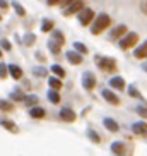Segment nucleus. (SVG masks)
<instances>
[{"label":"nucleus","instance_id":"f257e3e1","mask_svg":"<svg viewBox=\"0 0 147 156\" xmlns=\"http://www.w3.org/2000/svg\"><path fill=\"white\" fill-rule=\"evenodd\" d=\"M111 24V17L108 14H99L94 19V24L91 26V33L92 34H101L108 26Z\"/></svg>","mask_w":147,"mask_h":156},{"label":"nucleus","instance_id":"f03ea898","mask_svg":"<svg viewBox=\"0 0 147 156\" xmlns=\"http://www.w3.org/2000/svg\"><path fill=\"white\" fill-rule=\"evenodd\" d=\"M138 41V34L137 33H127L121 40H120V48H123V50H128L132 46H135V43Z\"/></svg>","mask_w":147,"mask_h":156},{"label":"nucleus","instance_id":"7ed1b4c3","mask_svg":"<svg viewBox=\"0 0 147 156\" xmlns=\"http://www.w3.org/2000/svg\"><path fill=\"white\" fill-rule=\"evenodd\" d=\"M92 19H94V10L89 9V7H84V9L79 12V23L82 24V26H89Z\"/></svg>","mask_w":147,"mask_h":156},{"label":"nucleus","instance_id":"20e7f679","mask_svg":"<svg viewBox=\"0 0 147 156\" xmlns=\"http://www.w3.org/2000/svg\"><path fill=\"white\" fill-rule=\"evenodd\" d=\"M82 86L86 87L87 91L94 89V86H96V76H94V72L87 70V72L82 74Z\"/></svg>","mask_w":147,"mask_h":156},{"label":"nucleus","instance_id":"39448f33","mask_svg":"<svg viewBox=\"0 0 147 156\" xmlns=\"http://www.w3.org/2000/svg\"><path fill=\"white\" fill-rule=\"evenodd\" d=\"M84 9V0H75L69 7H65L63 9V16H72V14H77L80 10Z\"/></svg>","mask_w":147,"mask_h":156},{"label":"nucleus","instance_id":"423d86ee","mask_svg":"<svg viewBox=\"0 0 147 156\" xmlns=\"http://www.w3.org/2000/svg\"><path fill=\"white\" fill-rule=\"evenodd\" d=\"M97 65H99L103 70H110V72H113V70L116 69V60L104 57V58H99V60H97Z\"/></svg>","mask_w":147,"mask_h":156},{"label":"nucleus","instance_id":"0eeeda50","mask_svg":"<svg viewBox=\"0 0 147 156\" xmlns=\"http://www.w3.org/2000/svg\"><path fill=\"white\" fill-rule=\"evenodd\" d=\"M60 119L63 120V122H75L77 115H75V112H74L72 108L65 106V108H62V110H60Z\"/></svg>","mask_w":147,"mask_h":156},{"label":"nucleus","instance_id":"6e6552de","mask_svg":"<svg viewBox=\"0 0 147 156\" xmlns=\"http://www.w3.org/2000/svg\"><path fill=\"white\" fill-rule=\"evenodd\" d=\"M127 33H128V31H127V26H125V24H120V26H116L115 29H111L110 38H111V40H121Z\"/></svg>","mask_w":147,"mask_h":156},{"label":"nucleus","instance_id":"1a4fd4ad","mask_svg":"<svg viewBox=\"0 0 147 156\" xmlns=\"http://www.w3.org/2000/svg\"><path fill=\"white\" fill-rule=\"evenodd\" d=\"M101 94H103V98H104L108 103H111V105H118V103H120V98L116 96V94L111 91V89H103Z\"/></svg>","mask_w":147,"mask_h":156},{"label":"nucleus","instance_id":"9d476101","mask_svg":"<svg viewBox=\"0 0 147 156\" xmlns=\"http://www.w3.org/2000/svg\"><path fill=\"white\" fill-rule=\"evenodd\" d=\"M67 60H69L72 65H80L82 64V55L77 53V51L70 50V51H67Z\"/></svg>","mask_w":147,"mask_h":156},{"label":"nucleus","instance_id":"9b49d317","mask_svg":"<svg viewBox=\"0 0 147 156\" xmlns=\"http://www.w3.org/2000/svg\"><path fill=\"white\" fill-rule=\"evenodd\" d=\"M110 86L115 87V89H118V91H121L125 87V79L121 77V76H115V77L110 79Z\"/></svg>","mask_w":147,"mask_h":156},{"label":"nucleus","instance_id":"f8f14e48","mask_svg":"<svg viewBox=\"0 0 147 156\" xmlns=\"http://www.w3.org/2000/svg\"><path fill=\"white\" fill-rule=\"evenodd\" d=\"M7 69H9V74H10L14 79H21V77H22V69H21L19 65L10 64V65H7Z\"/></svg>","mask_w":147,"mask_h":156},{"label":"nucleus","instance_id":"ddd939ff","mask_svg":"<svg viewBox=\"0 0 147 156\" xmlns=\"http://www.w3.org/2000/svg\"><path fill=\"white\" fill-rule=\"evenodd\" d=\"M111 151L115 153L116 156H123L125 154V144L121 141H115L111 144Z\"/></svg>","mask_w":147,"mask_h":156},{"label":"nucleus","instance_id":"4468645a","mask_svg":"<svg viewBox=\"0 0 147 156\" xmlns=\"http://www.w3.org/2000/svg\"><path fill=\"white\" fill-rule=\"evenodd\" d=\"M133 57H135V58H145V57H147V41H144L138 48H135Z\"/></svg>","mask_w":147,"mask_h":156},{"label":"nucleus","instance_id":"2eb2a0df","mask_svg":"<svg viewBox=\"0 0 147 156\" xmlns=\"http://www.w3.org/2000/svg\"><path fill=\"white\" fill-rule=\"evenodd\" d=\"M103 124H104V127L108 129V130H111V132H118V129H120V125L116 124L113 119H110V117H106V119L103 120Z\"/></svg>","mask_w":147,"mask_h":156},{"label":"nucleus","instance_id":"dca6fc26","mask_svg":"<svg viewBox=\"0 0 147 156\" xmlns=\"http://www.w3.org/2000/svg\"><path fill=\"white\" fill-rule=\"evenodd\" d=\"M0 125H2L4 129H7V130H10V132H17L15 124L12 122V120H9V119H2V120H0Z\"/></svg>","mask_w":147,"mask_h":156},{"label":"nucleus","instance_id":"f3484780","mask_svg":"<svg viewBox=\"0 0 147 156\" xmlns=\"http://www.w3.org/2000/svg\"><path fill=\"white\" fill-rule=\"evenodd\" d=\"M132 130L135 134H147V124L145 122H137L132 125Z\"/></svg>","mask_w":147,"mask_h":156},{"label":"nucleus","instance_id":"a211bd4d","mask_svg":"<svg viewBox=\"0 0 147 156\" xmlns=\"http://www.w3.org/2000/svg\"><path fill=\"white\" fill-rule=\"evenodd\" d=\"M29 115H31L32 119H43L45 117V110H43L41 106H32L31 110H29Z\"/></svg>","mask_w":147,"mask_h":156},{"label":"nucleus","instance_id":"6ab92c4d","mask_svg":"<svg viewBox=\"0 0 147 156\" xmlns=\"http://www.w3.org/2000/svg\"><path fill=\"white\" fill-rule=\"evenodd\" d=\"M48 84H50V89H53V91H58L60 87H62V81L58 77H55V76H51L48 79Z\"/></svg>","mask_w":147,"mask_h":156},{"label":"nucleus","instance_id":"aec40b11","mask_svg":"<svg viewBox=\"0 0 147 156\" xmlns=\"http://www.w3.org/2000/svg\"><path fill=\"white\" fill-rule=\"evenodd\" d=\"M50 40H53L55 43H58L60 46L65 43V36H63V33H62V31H53V34H51Z\"/></svg>","mask_w":147,"mask_h":156},{"label":"nucleus","instance_id":"412c9836","mask_svg":"<svg viewBox=\"0 0 147 156\" xmlns=\"http://www.w3.org/2000/svg\"><path fill=\"white\" fill-rule=\"evenodd\" d=\"M53 21L51 19H43L41 21V31H45V33H48V31H53Z\"/></svg>","mask_w":147,"mask_h":156},{"label":"nucleus","instance_id":"4be33fe9","mask_svg":"<svg viewBox=\"0 0 147 156\" xmlns=\"http://www.w3.org/2000/svg\"><path fill=\"white\" fill-rule=\"evenodd\" d=\"M51 72L55 74V77H63L65 76V70L62 69V65H58V64H55V65H51Z\"/></svg>","mask_w":147,"mask_h":156},{"label":"nucleus","instance_id":"5701e85b","mask_svg":"<svg viewBox=\"0 0 147 156\" xmlns=\"http://www.w3.org/2000/svg\"><path fill=\"white\" fill-rule=\"evenodd\" d=\"M48 48H50V51L53 53V55H58V53H60V45H58V43H55L53 40L48 41Z\"/></svg>","mask_w":147,"mask_h":156},{"label":"nucleus","instance_id":"b1692460","mask_svg":"<svg viewBox=\"0 0 147 156\" xmlns=\"http://www.w3.org/2000/svg\"><path fill=\"white\" fill-rule=\"evenodd\" d=\"M12 7L15 9V12H17V16H21V17H22V16H26V9H24L22 5L19 4V2H15V0H14V2H12Z\"/></svg>","mask_w":147,"mask_h":156},{"label":"nucleus","instance_id":"393cba45","mask_svg":"<svg viewBox=\"0 0 147 156\" xmlns=\"http://www.w3.org/2000/svg\"><path fill=\"white\" fill-rule=\"evenodd\" d=\"M48 100H50L51 103H58V101H60L58 91H53V89H50V91H48Z\"/></svg>","mask_w":147,"mask_h":156},{"label":"nucleus","instance_id":"a878e982","mask_svg":"<svg viewBox=\"0 0 147 156\" xmlns=\"http://www.w3.org/2000/svg\"><path fill=\"white\" fill-rule=\"evenodd\" d=\"M74 48L77 50V53H80V55H84V53H87V46L86 45H82V43H79V41H75L74 43Z\"/></svg>","mask_w":147,"mask_h":156},{"label":"nucleus","instance_id":"bb28decb","mask_svg":"<svg viewBox=\"0 0 147 156\" xmlns=\"http://www.w3.org/2000/svg\"><path fill=\"white\" fill-rule=\"evenodd\" d=\"M10 98L15 101H24L26 100V96L22 94V91H19V89H15V91H12V94H10Z\"/></svg>","mask_w":147,"mask_h":156},{"label":"nucleus","instance_id":"cd10ccee","mask_svg":"<svg viewBox=\"0 0 147 156\" xmlns=\"http://www.w3.org/2000/svg\"><path fill=\"white\" fill-rule=\"evenodd\" d=\"M12 108H14V106H12V103H10V101L0 100V110H4V112H10Z\"/></svg>","mask_w":147,"mask_h":156},{"label":"nucleus","instance_id":"c85d7f7f","mask_svg":"<svg viewBox=\"0 0 147 156\" xmlns=\"http://www.w3.org/2000/svg\"><path fill=\"white\" fill-rule=\"evenodd\" d=\"M34 41H36V36L32 34V33H28L26 36H24V43L28 46H31V45H34Z\"/></svg>","mask_w":147,"mask_h":156},{"label":"nucleus","instance_id":"c756f323","mask_svg":"<svg viewBox=\"0 0 147 156\" xmlns=\"http://www.w3.org/2000/svg\"><path fill=\"white\" fill-rule=\"evenodd\" d=\"M24 103H26V105L28 106H36V103H38V98L36 96H26V100H24Z\"/></svg>","mask_w":147,"mask_h":156},{"label":"nucleus","instance_id":"7c9ffc66","mask_svg":"<svg viewBox=\"0 0 147 156\" xmlns=\"http://www.w3.org/2000/svg\"><path fill=\"white\" fill-rule=\"evenodd\" d=\"M128 94L132 98H140V93H138V89L135 86H128Z\"/></svg>","mask_w":147,"mask_h":156},{"label":"nucleus","instance_id":"2f4dec72","mask_svg":"<svg viewBox=\"0 0 147 156\" xmlns=\"http://www.w3.org/2000/svg\"><path fill=\"white\" fill-rule=\"evenodd\" d=\"M7 74H9L7 65H5V64H0V79H5V77H7Z\"/></svg>","mask_w":147,"mask_h":156},{"label":"nucleus","instance_id":"473e14b6","mask_svg":"<svg viewBox=\"0 0 147 156\" xmlns=\"http://www.w3.org/2000/svg\"><path fill=\"white\" fill-rule=\"evenodd\" d=\"M135 112H137L140 117H144V119H147V106H137L135 108Z\"/></svg>","mask_w":147,"mask_h":156},{"label":"nucleus","instance_id":"72a5a7b5","mask_svg":"<svg viewBox=\"0 0 147 156\" xmlns=\"http://www.w3.org/2000/svg\"><path fill=\"white\" fill-rule=\"evenodd\" d=\"M87 134H89V139H91V141H94V142H99V141H101V139H99V136H97L94 130H89Z\"/></svg>","mask_w":147,"mask_h":156},{"label":"nucleus","instance_id":"f704fd0d","mask_svg":"<svg viewBox=\"0 0 147 156\" xmlns=\"http://www.w3.org/2000/svg\"><path fill=\"white\" fill-rule=\"evenodd\" d=\"M32 72L36 74V76H46V70L43 69V67H36V69L32 70Z\"/></svg>","mask_w":147,"mask_h":156},{"label":"nucleus","instance_id":"c9c22d12","mask_svg":"<svg viewBox=\"0 0 147 156\" xmlns=\"http://www.w3.org/2000/svg\"><path fill=\"white\" fill-rule=\"evenodd\" d=\"M0 46H2V48H5V50H10V48H12V46H10V43L7 41V40H0Z\"/></svg>","mask_w":147,"mask_h":156},{"label":"nucleus","instance_id":"e433bc0d","mask_svg":"<svg viewBox=\"0 0 147 156\" xmlns=\"http://www.w3.org/2000/svg\"><path fill=\"white\" fill-rule=\"evenodd\" d=\"M7 7H9V4H7L5 0H0V9H2V10H7Z\"/></svg>","mask_w":147,"mask_h":156},{"label":"nucleus","instance_id":"4c0bfd02","mask_svg":"<svg viewBox=\"0 0 147 156\" xmlns=\"http://www.w3.org/2000/svg\"><path fill=\"white\" fill-rule=\"evenodd\" d=\"M140 9H142L144 14H147V0H144L142 4H140Z\"/></svg>","mask_w":147,"mask_h":156},{"label":"nucleus","instance_id":"58836bf2","mask_svg":"<svg viewBox=\"0 0 147 156\" xmlns=\"http://www.w3.org/2000/svg\"><path fill=\"white\" fill-rule=\"evenodd\" d=\"M48 5H56V4H62V0H46Z\"/></svg>","mask_w":147,"mask_h":156},{"label":"nucleus","instance_id":"ea45409f","mask_svg":"<svg viewBox=\"0 0 147 156\" xmlns=\"http://www.w3.org/2000/svg\"><path fill=\"white\" fill-rule=\"evenodd\" d=\"M72 2H75V0H62V5H65V7H69Z\"/></svg>","mask_w":147,"mask_h":156},{"label":"nucleus","instance_id":"a19ab883","mask_svg":"<svg viewBox=\"0 0 147 156\" xmlns=\"http://www.w3.org/2000/svg\"><path fill=\"white\" fill-rule=\"evenodd\" d=\"M0 21H2V16H0Z\"/></svg>","mask_w":147,"mask_h":156},{"label":"nucleus","instance_id":"79ce46f5","mask_svg":"<svg viewBox=\"0 0 147 156\" xmlns=\"http://www.w3.org/2000/svg\"><path fill=\"white\" fill-rule=\"evenodd\" d=\"M0 55H2V50H0Z\"/></svg>","mask_w":147,"mask_h":156}]
</instances>
